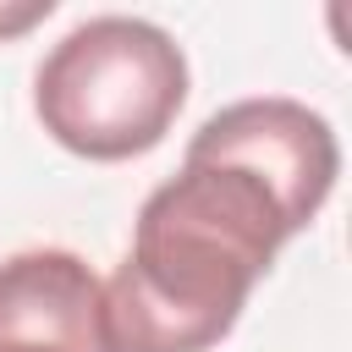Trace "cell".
<instances>
[{"label": "cell", "instance_id": "obj_1", "mask_svg": "<svg viewBox=\"0 0 352 352\" xmlns=\"http://www.w3.org/2000/svg\"><path fill=\"white\" fill-rule=\"evenodd\" d=\"M286 236L258 182L182 160L143 198L132 248L99 286V352H209Z\"/></svg>", "mask_w": 352, "mask_h": 352}, {"label": "cell", "instance_id": "obj_2", "mask_svg": "<svg viewBox=\"0 0 352 352\" xmlns=\"http://www.w3.org/2000/svg\"><path fill=\"white\" fill-rule=\"evenodd\" d=\"M182 99V44L143 16L77 22L33 77V110L44 132L82 160H132L154 148Z\"/></svg>", "mask_w": 352, "mask_h": 352}, {"label": "cell", "instance_id": "obj_3", "mask_svg": "<svg viewBox=\"0 0 352 352\" xmlns=\"http://www.w3.org/2000/svg\"><path fill=\"white\" fill-rule=\"evenodd\" d=\"M182 160L187 165H226V170H242L248 182H258L292 236L324 209L336 170H341V148H336L330 121L319 110H308L302 99H280V94L236 99V104L214 110L192 132Z\"/></svg>", "mask_w": 352, "mask_h": 352}, {"label": "cell", "instance_id": "obj_4", "mask_svg": "<svg viewBox=\"0 0 352 352\" xmlns=\"http://www.w3.org/2000/svg\"><path fill=\"white\" fill-rule=\"evenodd\" d=\"M0 352H99V280L66 248L0 264Z\"/></svg>", "mask_w": 352, "mask_h": 352}, {"label": "cell", "instance_id": "obj_5", "mask_svg": "<svg viewBox=\"0 0 352 352\" xmlns=\"http://www.w3.org/2000/svg\"><path fill=\"white\" fill-rule=\"evenodd\" d=\"M55 11V0H22V6H0V38H11V33H28L33 22H44Z\"/></svg>", "mask_w": 352, "mask_h": 352}]
</instances>
